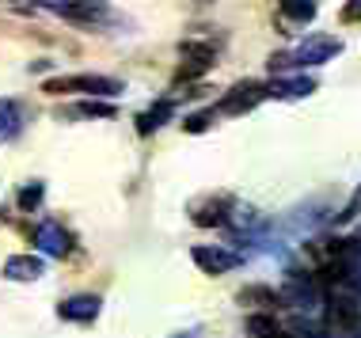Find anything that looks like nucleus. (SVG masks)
Returning <instances> with one entry per match:
<instances>
[{
  "mask_svg": "<svg viewBox=\"0 0 361 338\" xmlns=\"http://www.w3.org/2000/svg\"><path fill=\"white\" fill-rule=\"evenodd\" d=\"M46 92H50V95H69V92L114 95V92H122V84L118 80H106V76H57V80H46Z\"/></svg>",
  "mask_w": 361,
  "mask_h": 338,
  "instance_id": "f257e3e1",
  "label": "nucleus"
},
{
  "mask_svg": "<svg viewBox=\"0 0 361 338\" xmlns=\"http://www.w3.org/2000/svg\"><path fill=\"white\" fill-rule=\"evenodd\" d=\"M262 84H240V88H232L228 95H224V103H221V111H228V114H236V111H247L251 103H259L262 99Z\"/></svg>",
  "mask_w": 361,
  "mask_h": 338,
  "instance_id": "f03ea898",
  "label": "nucleus"
},
{
  "mask_svg": "<svg viewBox=\"0 0 361 338\" xmlns=\"http://www.w3.org/2000/svg\"><path fill=\"white\" fill-rule=\"evenodd\" d=\"M57 15H65V19H76V23H95V19H106L111 12L99 4H61V8H54Z\"/></svg>",
  "mask_w": 361,
  "mask_h": 338,
  "instance_id": "7ed1b4c3",
  "label": "nucleus"
},
{
  "mask_svg": "<svg viewBox=\"0 0 361 338\" xmlns=\"http://www.w3.org/2000/svg\"><path fill=\"white\" fill-rule=\"evenodd\" d=\"M194 263H198V266H206L209 274H221V270L236 266L240 258H236V255H221V251H206V247H198V251H194Z\"/></svg>",
  "mask_w": 361,
  "mask_h": 338,
  "instance_id": "20e7f679",
  "label": "nucleus"
},
{
  "mask_svg": "<svg viewBox=\"0 0 361 338\" xmlns=\"http://www.w3.org/2000/svg\"><path fill=\"white\" fill-rule=\"evenodd\" d=\"M8 277H38V258H12Z\"/></svg>",
  "mask_w": 361,
  "mask_h": 338,
  "instance_id": "39448f33",
  "label": "nucleus"
},
{
  "mask_svg": "<svg viewBox=\"0 0 361 338\" xmlns=\"http://www.w3.org/2000/svg\"><path fill=\"white\" fill-rule=\"evenodd\" d=\"M240 301H259L262 308H274L278 296L270 293V289H262V285H251V289H243V293H240Z\"/></svg>",
  "mask_w": 361,
  "mask_h": 338,
  "instance_id": "423d86ee",
  "label": "nucleus"
},
{
  "mask_svg": "<svg viewBox=\"0 0 361 338\" xmlns=\"http://www.w3.org/2000/svg\"><path fill=\"white\" fill-rule=\"evenodd\" d=\"M164 114H171V103H160V107H156V111H149V114H145V118H141V133L156 130V125H160V118H164Z\"/></svg>",
  "mask_w": 361,
  "mask_h": 338,
  "instance_id": "0eeeda50",
  "label": "nucleus"
},
{
  "mask_svg": "<svg viewBox=\"0 0 361 338\" xmlns=\"http://www.w3.org/2000/svg\"><path fill=\"white\" fill-rule=\"evenodd\" d=\"M80 114H99V118H111L114 107H103V103H87V107H80Z\"/></svg>",
  "mask_w": 361,
  "mask_h": 338,
  "instance_id": "6e6552de",
  "label": "nucleus"
},
{
  "mask_svg": "<svg viewBox=\"0 0 361 338\" xmlns=\"http://www.w3.org/2000/svg\"><path fill=\"white\" fill-rule=\"evenodd\" d=\"M38 194H42V187H35V190H23V198H19V201H23V206H35V201H38Z\"/></svg>",
  "mask_w": 361,
  "mask_h": 338,
  "instance_id": "1a4fd4ad",
  "label": "nucleus"
},
{
  "mask_svg": "<svg viewBox=\"0 0 361 338\" xmlns=\"http://www.w3.org/2000/svg\"><path fill=\"white\" fill-rule=\"evenodd\" d=\"M343 19H346V23H350V19H361V4H346L343 8Z\"/></svg>",
  "mask_w": 361,
  "mask_h": 338,
  "instance_id": "9d476101",
  "label": "nucleus"
}]
</instances>
